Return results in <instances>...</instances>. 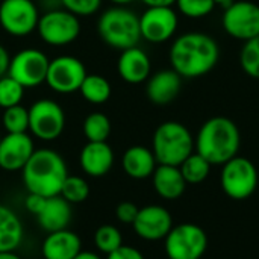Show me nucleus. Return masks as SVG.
Wrapping results in <instances>:
<instances>
[{
	"mask_svg": "<svg viewBox=\"0 0 259 259\" xmlns=\"http://www.w3.org/2000/svg\"><path fill=\"white\" fill-rule=\"evenodd\" d=\"M182 77L173 70H159L147 79L146 94L147 99L155 105H168L181 93Z\"/></svg>",
	"mask_w": 259,
	"mask_h": 259,
	"instance_id": "nucleus-19",
	"label": "nucleus"
},
{
	"mask_svg": "<svg viewBox=\"0 0 259 259\" xmlns=\"http://www.w3.org/2000/svg\"><path fill=\"white\" fill-rule=\"evenodd\" d=\"M140 208L132 203V202H121L117 205L115 208V217L120 223H124V225H132L137 219V214H138Z\"/></svg>",
	"mask_w": 259,
	"mask_h": 259,
	"instance_id": "nucleus-35",
	"label": "nucleus"
},
{
	"mask_svg": "<svg viewBox=\"0 0 259 259\" xmlns=\"http://www.w3.org/2000/svg\"><path fill=\"white\" fill-rule=\"evenodd\" d=\"M59 196L64 197L70 205L82 203L90 196V185H88V182L83 178H80V176H70L68 175L65 178L64 184H62Z\"/></svg>",
	"mask_w": 259,
	"mask_h": 259,
	"instance_id": "nucleus-29",
	"label": "nucleus"
},
{
	"mask_svg": "<svg viewBox=\"0 0 259 259\" xmlns=\"http://www.w3.org/2000/svg\"><path fill=\"white\" fill-rule=\"evenodd\" d=\"M147 8H156V6H173L176 5V0H141Z\"/></svg>",
	"mask_w": 259,
	"mask_h": 259,
	"instance_id": "nucleus-39",
	"label": "nucleus"
},
{
	"mask_svg": "<svg viewBox=\"0 0 259 259\" xmlns=\"http://www.w3.org/2000/svg\"><path fill=\"white\" fill-rule=\"evenodd\" d=\"M87 74V67L79 58L61 55L50 59L46 83L58 94H71L79 91Z\"/></svg>",
	"mask_w": 259,
	"mask_h": 259,
	"instance_id": "nucleus-12",
	"label": "nucleus"
},
{
	"mask_svg": "<svg viewBox=\"0 0 259 259\" xmlns=\"http://www.w3.org/2000/svg\"><path fill=\"white\" fill-rule=\"evenodd\" d=\"M94 244L102 253L109 255L111 252L123 246V235L115 226L103 225L94 232Z\"/></svg>",
	"mask_w": 259,
	"mask_h": 259,
	"instance_id": "nucleus-31",
	"label": "nucleus"
},
{
	"mask_svg": "<svg viewBox=\"0 0 259 259\" xmlns=\"http://www.w3.org/2000/svg\"><path fill=\"white\" fill-rule=\"evenodd\" d=\"M2 123L6 134H26L29 131V109L21 105L3 109Z\"/></svg>",
	"mask_w": 259,
	"mask_h": 259,
	"instance_id": "nucleus-28",
	"label": "nucleus"
},
{
	"mask_svg": "<svg viewBox=\"0 0 259 259\" xmlns=\"http://www.w3.org/2000/svg\"><path fill=\"white\" fill-rule=\"evenodd\" d=\"M135 234L144 241H161L173 228V219L167 208L161 205H149L140 208L132 223Z\"/></svg>",
	"mask_w": 259,
	"mask_h": 259,
	"instance_id": "nucleus-15",
	"label": "nucleus"
},
{
	"mask_svg": "<svg viewBox=\"0 0 259 259\" xmlns=\"http://www.w3.org/2000/svg\"><path fill=\"white\" fill-rule=\"evenodd\" d=\"M171 68L181 77H200L208 74L220 59L217 41L203 32H187L178 36L168 52Z\"/></svg>",
	"mask_w": 259,
	"mask_h": 259,
	"instance_id": "nucleus-1",
	"label": "nucleus"
},
{
	"mask_svg": "<svg viewBox=\"0 0 259 259\" xmlns=\"http://www.w3.org/2000/svg\"><path fill=\"white\" fill-rule=\"evenodd\" d=\"M80 250V238L68 229L50 232L41 246L44 259H73Z\"/></svg>",
	"mask_w": 259,
	"mask_h": 259,
	"instance_id": "nucleus-20",
	"label": "nucleus"
},
{
	"mask_svg": "<svg viewBox=\"0 0 259 259\" xmlns=\"http://www.w3.org/2000/svg\"><path fill=\"white\" fill-rule=\"evenodd\" d=\"M97 32L102 41L115 50L135 47L141 39L140 17L126 6H112L99 17Z\"/></svg>",
	"mask_w": 259,
	"mask_h": 259,
	"instance_id": "nucleus-4",
	"label": "nucleus"
},
{
	"mask_svg": "<svg viewBox=\"0 0 259 259\" xmlns=\"http://www.w3.org/2000/svg\"><path fill=\"white\" fill-rule=\"evenodd\" d=\"M150 58L138 46L120 52V56L117 59V73L124 82L132 85L143 83L150 77Z\"/></svg>",
	"mask_w": 259,
	"mask_h": 259,
	"instance_id": "nucleus-17",
	"label": "nucleus"
},
{
	"mask_svg": "<svg viewBox=\"0 0 259 259\" xmlns=\"http://www.w3.org/2000/svg\"><path fill=\"white\" fill-rule=\"evenodd\" d=\"M9 61H11V56H9L8 50L5 49V46L0 44V77L5 76V74H8Z\"/></svg>",
	"mask_w": 259,
	"mask_h": 259,
	"instance_id": "nucleus-38",
	"label": "nucleus"
},
{
	"mask_svg": "<svg viewBox=\"0 0 259 259\" xmlns=\"http://www.w3.org/2000/svg\"><path fill=\"white\" fill-rule=\"evenodd\" d=\"M217 5H223V6H228V5H231L232 2H235V0H214Z\"/></svg>",
	"mask_w": 259,
	"mask_h": 259,
	"instance_id": "nucleus-43",
	"label": "nucleus"
},
{
	"mask_svg": "<svg viewBox=\"0 0 259 259\" xmlns=\"http://www.w3.org/2000/svg\"><path fill=\"white\" fill-rule=\"evenodd\" d=\"M102 0H61V8L76 17H91L99 12Z\"/></svg>",
	"mask_w": 259,
	"mask_h": 259,
	"instance_id": "nucleus-34",
	"label": "nucleus"
},
{
	"mask_svg": "<svg viewBox=\"0 0 259 259\" xmlns=\"http://www.w3.org/2000/svg\"><path fill=\"white\" fill-rule=\"evenodd\" d=\"M73 259H102L97 253H94V252H79L76 256Z\"/></svg>",
	"mask_w": 259,
	"mask_h": 259,
	"instance_id": "nucleus-40",
	"label": "nucleus"
},
{
	"mask_svg": "<svg viewBox=\"0 0 259 259\" xmlns=\"http://www.w3.org/2000/svg\"><path fill=\"white\" fill-rule=\"evenodd\" d=\"M121 167L129 178L143 181L152 178L158 162L152 149L144 146H132L123 153Z\"/></svg>",
	"mask_w": 259,
	"mask_h": 259,
	"instance_id": "nucleus-21",
	"label": "nucleus"
},
{
	"mask_svg": "<svg viewBox=\"0 0 259 259\" xmlns=\"http://www.w3.org/2000/svg\"><path fill=\"white\" fill-rule=\"evenodd\" d=\"M214 0H176L178 11L188 18H203L215 8Z\"/></svg>",
	"mask_w": 259,
	"mask_h": 259,
	"instance_id": "nucleus-33",
	"label": "nucleus"
},
{
	"mask_svg": "<svg viewBox=\"0 0 259 259\" xmlns=\"http://www.w3.org/2000/svg\"><path fill=\"white\" fill-rule=\"evenodd\" d=\"M152 152L158 164L179 167L194 152V138L185 124L164 121L153 134Z\"/></svg>",
	"mask_w": 259,
	"mask_h": 259,
	"instance_id": "nucleus-5",
	"label": "nucleus"
},
{
	"mask_svg": "<svg viewBox=\"0 0 259 259\" xmlns=\"http://www.w3.org/2000/svg\"><path fill=\"white\" fill-rule=\"evenodd\" d=\"M0 259H21L15 250H9V252H0Z\"/></svg>",
	"mask_w": 259,
	"mask_h": 259,
	"instance_id": "nucleus-41",
	"label": "nucleus"
},
{
	"mask_svg": "<svg viewBox=\"0 0 259 259\" xmlns=\"http://www.w3.org/2000/svg\"><path fill=\"white\" fill-rule=\"evenodd\" d=\"M0 141H2V135H0Z\"/></svg>",
	"mask_w": 259,
	"mask_h": 259,
	"instance_id": "nucleus-44",
	"label": "nucleus"
},
{
	"mask_svg": "<svg viewBox=\"0 0 259 259\" xmlns=\"http://www.w3.org/2000/svg\"><path fill=\"white\" fill-rule=\"evenodd\" d=\"M29 109V132L41 141H55L65 129V112L52 99H39Z\"/></svg>",
	"mask_w": 259,
	"mask_h": 259,
	"instance_id": "nucleus-9",
	"label": "nucleus"
},
{
	"mask_svg": "<svg viewBox=\"0 0 259 259\" xmlns=\"http://www.w3.org/2000/svg\"><path fill=\"white\" fill-rule=\"evenodd\" d=\"M26 88L18 83L9 74L0 77V108L6 109L15 105H21Z\"/></svg>",
	"mask_w": 259,
	"mask_h": 259,
	"instance_id": "nucleus-30",
	"label": "nucleus"
},
{
	"mask_svg": "<svg viewBox=\"0 0 259 259\" xmlns=\"http://www.w3.org/2000/svg\"><path fill=\"white\" fill-rule=\"evenodd\" d=\"M211 162L206 161L202 155H199L197 152H193L181 165V173L187 182V185H197L202 184L203 181L208 179L209 173H211Z\"/></svg>",
	"mask_w": 259,
	"mask_h": 259,
	"instance_id": "nucleus-26",
	"label": "nucleus"
},
{
	"mask_svg": "<svg viewBox=\"0 0 259 259\" xmlns=\"http://www.w3.org/2000/svg\"><path fill=\"white\" fill-rule=\"evenodd\" d=\"M39 38L53 47H62L74 42L80 35L79 17L65 11L64 8L49 9L39 15L36 26Z\"/></svg>",
	"mask_w": 259,
	"mask_h": 259,
	"instance_id": "nucleus-7",
	"label": "nucleus"
},
{
	"mask_svg": "<svg viewBox=\"0 0 259 259\" xmlns=\"http://www.w3.org/2000/svg\"><path fill=\"white\" fill-rule=\"evenodd\" d=\"M27 193L44 197L59 196L62 184L68 176L64 158L52 149H36L21 170Z\"/></svg>",
	"mask_w": 259,
	"mask_h": 259,
	"instance_id": "nucleus-3",
	"label": "nucleus"
},
{
	"mask_svg": "<svg viewBox=\"0 0 259 259\" xmlns=\"http://www.w3.org/2000/svg\"><path fill=\"white\" fill-rule=\"evenodd\" d=\"M115 156L112 147L103 143L88 141L79 153V165L82 171L91 178H102L108 175L114 165Z\"/></svg>",
	"mask_w": 259,
	"mask_h": 259,
	"instance_id": "nucleus-18",
	"label": "nucleus"
},
{
	"mask_svg": "<svg viewBox=\"0 0 259 259\" xmlns=\"http://www.w3.org/2000/svg\"><path fill=\"white\" fill-rule=\"evenodd\" d=\"M111 3H114L115 6H126L129 3H132L134 0H109Z\"/></svg>",
	"mask_w": 259,
	"mask_h": 259,
	"instance_id": "nucleus-42",
	"label": "nucleus"
},
{
	"mask_svg": "<svg viewBox=\"0 0 259 259\" xmlns=\"http://www.w3.org/2000/svg\"><path fill=\"white\" fill-rule=\"evenodd\" d=\"M24 237L20 217L8 206L0 205V252L15 250Z\"/></svg>",
	"mask_w": 259,
	"mask_h": 259,
	"instance_id": "nucleus-24",
	"label": "nucleus"
},
{
	"mask_svg": "<svg viewBox=\"0 0 259 259\" xmlns=\"http://www.w3.org/2000/svg\"><path fill=\"white\" fill-rule=\"evenodd\" d=\"M46 200H47V197H44V196L33 194V193H27V197H26V200H24V206H26V209H27L32 215L36 217V215L41 212V209L44 208Z\"/></svg>",
	"mask_w": 259,
	"mask_h": 259,
	"instance_id": "nucleus-37",
	"label": "nucleus"
},
{
	"mask_svg": "<svg viewBox=\"0 0 259 259\" xmlns=\"http://www.w3.org/2000/svg\"><path fill=\"white\" fill-rule=\"evenodd\" d=\"M79 93L88 103L103 105L111 99L112 87L111 82L102 74H87L79 88Z\"/></svg>",
	"mask_w": 259,
	"mask_h": 259,
	"instance_id": "nucleus-25",
	"label": "nucleus"
},
{
	"mask_svg": "<svg viewBox=\"0 0 259 259\" xmlns=\"http://www.w3.org/2000/svg\"><path fill=\"white\" fill-rule=\"evenodd\" d=\"M33 152V140L27 132L6 134L0 141V168L5 171L23 170Z\"/></svg>",
	"mask_w": 259,
	"mask_h": 259,
	"instance_id": "nucleus-16",
	"label": "nucleus"
},
{
	"mask_svg": "<svg viewBox=\"0 0 259 259\" xmlns=\"http://www.w3.org/2000/svg\"><path fill=\"white\" fill-rule=\"evenodd\" d=\"M50 59L47 55L38 49L27 47L17 52L11 61L8 74L14 77L24 88H35L46 83V76L49 70Z\"/></svg>",
	"mask_w": 259,
	"mask_h": 259,
	"instance_id": "nucleus-10",
	"label": "nucleus"
},
{
	"mask_svg": "<svg viewBox=\"0 0 259 259\" xmlns=\"http://www.w3.org/2000/svg\"><path fill=\"white\" fill-rule=\"evenodd\" d=\"M106 259H146L144 255L132 246H120L117 250L111 252Z\"/></svg>",
	"mask_w": 259,
	"mask_h": 259,
	"instance_id": "nucleus-36",
	"label": "nucleus"
},
{
	"mask_svg": "<svg viewBox=\"0 0 259 259\" xmlns=\"http://www.w3.org/2000/svg\"><path fill=\"white\" fill-rule=\"evenodd\" d=\"M240 62L243 71L247 76L259 79V35L249 41H244L240 55Z\"/></svg>",
	"mask_w": 259,
	"mask_h": 259,
	"instance_id": "nucleus-32",
	"label": "nucleus"
},
{
	"mask_svg": "<svg viewBox=\"0 0 259 259\" xmlns=\"http://www.w3.org/2000/svg\"><path fill=\"white\" fill-rule=\"evenodd\" d=\"M228 35L240 41H249L259 35V5L249 0H235L226 6L222 17Z\"/></svg>",
	"mask_w": 259,
	"mask_h": 259,
	"instance_id": "nucleus-13",
	"label": "nucleus"
},
{
	"mask_svg": "<svg viewBox=\"0 0 259 259\" xmlns=\"http://www.w3.org/2000/svg\"><path fill=\"white\" fill-rule=\"evenodd\" d=\"M241 134L235 121L217 115L206 120L194 138V150L202 155L211 165H223L238 155Z\"/></svg>",
	"mask_w": 259,
	"mask_h": 259,
	"instance_id": "nucleus-2",
	"label": "nucleus"
},
{
	"mask_svg": "<svg viewBox=\"0 0 259 259\" xmlns=\"http://www.w3.org/2000/svg\"><path fill=\"white\" fill-rule=\"evenodd\" d=\"M179 18L171 6L147 8L140 17L141 38L149 42L161 44L173 38L178 30Z\"/></svg>",
	"mask_w": 259,
	"mask_h": 259,
	"instance_id": "nucleus-14",
	"label": "nucleus"
},
{
	"mask_svg": "<svg viewBox=\"0 0 259 259\" xmlns=\"http://www.w3.org/2000/svg\"><path fill=\"white\" fill-rule=\"evenodd\" d=\"M111 131H112L111 120L103 112H91L90 115L85 117L83 124H82V132L87 141H91V143L108 141Z\"/></svg>",
	"mask_w": 259,
	"mask_h": 259,
	"instance_id": "nucleus-27",
	"label": "nucleus"
},
{
	"mask_svg": "<svg viewBox=\"0 0 259 259\" xmlns=\"http://www.w3.org/2000/svg\"><path fill=\"white\" fill-rule=\"evenodd\" d=\"M222 167L220 185L228 197L234 200H246L256 191L258 170L250 159L237 155Z\"/></svg>",
	"mask_w": 259,
	"mask_h": 259,
	"instance_id": "nucleus-6",
	"label": "nucleus"
},
{
	"mask_svg": "<svg viewBox=\"0 0 259 259\" xmlns=\"http://www.w3.org/2000/svg\"><path fill=\"white\" fill-rule=\"evenodd\" d=\"M71 205L61 196L47 197L44 208L36 215L38 225L47 234L67 229L71 222Z\"/></svg>",
	"mask_w": 259,
	"mask_h": 259,
	"instance_id": "nucleus-22",
	"label": "nucleus"
},
{
	"mask_svg": "<svg viewBox=\"0 0 259 259\" xmlns=\"http://www.w3.org/2000/svg\"><path fill=\"white\" fill-rule=\"evenodd\" d=\"M152 182L156 194L165 200L179 199L187 188V182L181 173L179 167L158 164L152 175Z\"/></svg>",
	"mask_w": 259,
	"mask_h": 259,
	"instance_id": "nucleus-23",
	"label": "nucleus"
},
{
	"mask_svg": "<svg viewBox=\"0 0 259 259\" xmlns=\"http://www.w3.org/2000/svg\"><path fill=\"white\" fill-rule=\"evenodd\" d=\"M164 249L168 259H200L208 249V237L199 225L181 223L164 238Z\"/></svg>",
	"mask_w": 259,
	"mask_h": 259,
	"instance_id": "nucleus-8",
	"label": "nucleus"
},
{
	"mask_svg": "<svg viewBox=\"0 0 259 259\" xmlns=\"http://www.w3.org/2000/svg\"><path fill=\"white\" fill-rule=\"evenodd\" d=\"M39 9L33 0H2L0 26L12 36H27L36 30Z\"/></svg>",
	"mask_w": 259,
	"mask_h": 259,
	"instance_id": "nucleus-11",
	"label": "nucleus"
}]
</instances>
